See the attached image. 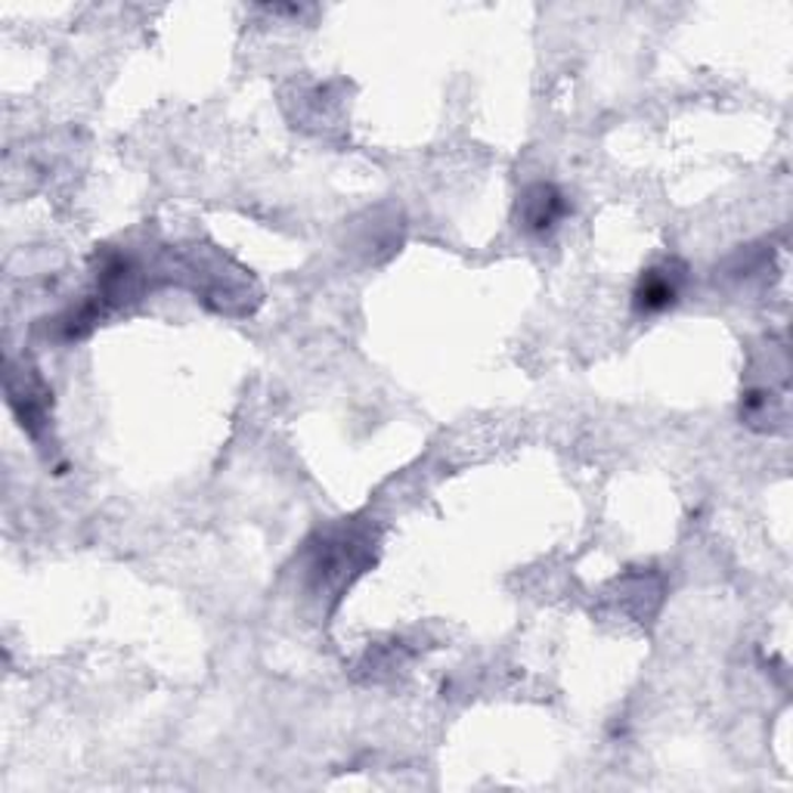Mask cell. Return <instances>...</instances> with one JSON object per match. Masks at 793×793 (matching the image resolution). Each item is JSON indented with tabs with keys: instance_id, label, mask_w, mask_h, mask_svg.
<instances>
[{
	"instance_id": "obj_1",
	"label": "cell",
	"mask_w": 793,
	"mask_h": 793,
	"mask_svg": "<svg viewBox=\"0 0 793 793\" xmlns=\"http://www.w3.org/2000/svg\"><path fill=\"white\" fill-rule=\"evenodd\" d=\"M521 214H524V224L531 229H549L561 214H565V202L555 186L549 183H536L524 193V202H521Z\"/></svg>"
},
{
	"instance_id": "obj_2",
	"label": "cell",
	"mask_w": 793,
	"mask_h": 793,
	"mask_svg": "<svg viewBox=\"0 0 793 793\" xmlns=\"http://www.w3.org/2000/svg\"><path fill=\"white\" fill-rule=\"evenodd\" d=\"M676 294H679V274H673L669 267H661V270H647L642 276L635 304L645 313H654V310L669 308L676 301Z\"/></svg>"
}]
</instances>
